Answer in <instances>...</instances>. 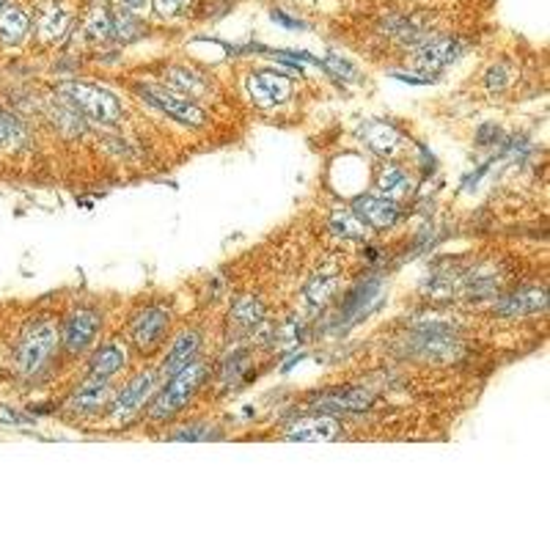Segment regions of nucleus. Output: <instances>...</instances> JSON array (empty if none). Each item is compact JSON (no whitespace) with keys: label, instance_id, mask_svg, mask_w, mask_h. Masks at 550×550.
I'll list each match as a JSON object with an SVG mask.
<instances>
[{"label":"nucleus","instance_id":"obj_1","mask_svg":"<svg viewBox=\"0 0 550 550\" xmlns=\"http://www.w3.org/2000/svg\"><path fill=\"white\" fill-rule=\"evenodd\" d=\"M56 344H58L56 323H50V320L34 323L31 328H26V333L17 344V369L23 375H37L42 369V364L50 358Z\"/></svg>","mask_w":550,"mask_h":550},{"label":"nucleus","instance_id":"obj_2","mask_svg":"<svg viewBox=\"0 0 550 550\" xmlns=\"http://www.w3.org/2000/svg\"><path fill=\"white\" fill-rule=\"evenodd\" d=\"M204 364H187L185 369H179L176 375H171L168 388L157 397V402L152 405V418H165L176 410H182L190 397L196 394V388L204 380Z\"/></svg>","mask_w":550,"mask_h":550},{"label":"nucleus","instance_id":"obj_3","mask_svg":"<svg viewBox=\"0 0 550 550\" xmlns=\"http://www.w3.org/2000/svg\"><path fill=\"white\" fill-rule=\"evenodd\" d=\"M64 94H67L83 113H89V116L97 119V122H116V119L122 116V102H119L111 91H105V89H100V86L67 83V86H64Z\"/></svg>","mask_w":550,"mask_h":550},{"label":"nucleus","instance_id":"obj_4","mask_svg":"<svg viewBox=\"0 0 550 550\" xmlns=\"http://www.w3.org/2000/svg\"><path fill=\"white\" fill-rule=\"evenodd\" d=\"M248 91L259 105H281L292 94V80L279 72H256L248 78Z\"/></svg>","mask_w":550,"mask_h":550},{"label":"nucleus","instance_id":"obj_5","mask_svg":"<svg viewBox=\"0 0 550 550\" xmlns=\"http://www.w3.org/2000/svg\"><path fill=\"white\" fill-rule=\"evenodd\" d=\"M143 97H146L152 105H157L160 111H165L168 116H174V119H179V122H185V124H190V127H198V124L204 122V113H201L187 97H182V94H176V91H165V89L149 86V89L143 91Z\"/></svg>","mask_w":550,"mask_h":550},{"label":"nucleus","instance_id":"obj_6","mask_svg":"<svg viewBox=\"0 0 550 550\" xmlns=\"http://www.w3.org/2000/svg\"><path fill=\"white\" fill-rule=\"evenodd\" d=\"M152 388H154V375H152V372L135 375V377L130 380V386L116 397V405H113V413H111V416H113L116 421H127L130 416H135V413L143 407V402L149 399Z\"/></svg>","mask_w":550,"mask_h":550},{"label":"nucleus","instance_id":"obj_7","mask_svg":"<svg viewBox=\"0 0 550 550\" xmlns=\"http://www.w3.org/2000/svg\"><path fill=\"white\" fill-rule=\"evenodd\" d=\"M100 331V317L94 312H75L64 325V347L69 353L86 350Z\"/></svg>","mask_w":550,"mask_h":550},{"label":"nucleus","instance_id":"obj_8","mask_svg":"<svg viewBox=\"0 0 550 550\" xmlns=\"http://www.w3.org/2000/svg\"><path fill=\"white\" fill-rule=\"evenodd\" d=\"M69 23H72V9L64 4V0H53V4H50V6L42 12V17H39L37 39H39L42 45H50V42L61 39V37L67 34Z\"/></svg>","mask_w":550,"mask_h":550},{"label":"nucleus","instance_id":"obj_9","mask_svg":"<svg viewBox=\"0 0 550 550\" xmlns=\"http://www.w3.org/2000/svg\"><path fill=\"white\" fill-rule=\"evenodd\" d=\"M165 328H168V312L165 309H146L132 325V339L141 350H149L160 342Z\"/></svg>","mask_w":550,"mask_h":550},{"label":"nucleus","instance_id":"obj_10","mask_svg":"<svg viewBox=\"0 0 550 550\" xmlns=\"http://www.w3.org/2000/svg\"><path fill=\"white\" fill-rule=\"evenodd\" d=\"M547 306V292L542 287H525L506 301L498 303V312L506 317H523V314H536Z\"/></svg>","mask_w":550,"mask_h":550},{"label":"nucleus","instance_id":"obj_11","mask_svg":"<svg viewBox=\"0 0 550 550\" xmlns=\"http://www.w3.org/2000/svg\"><path fill=\"white\" fill-rule=\"evenodd\" d=\"M462 53L460 42L451 39H440V42H429L416 53V69H440L449 67L451 61H457Z\"/></svg>","mask_w":550,"mask_h":550},{"label":"nucleus","instance_id":"obj_12","mask_svg":"<svg viewBox=\"0 0 550 550\" xmlns=\"http://www.w3.org/2000/svg\"><path fill=\"white\" fill-rule=\"evenodd\" d=\"M355 212L361 220H366L369 226H391L399 217V206L388 198H375V196H364L355 201Z\"/></svg>","mask_w":550,"mask_h":550},{"label":"nucleus","instance_id":"obj_13","mask_svg":"<svg viewBox=\"0 0 550 550\" xmlns=\"http://www.w3.org/2000/svg\"><path fill=\"white\" fill-rule=\"evenodd\" d=\"M196 353H198V333H193V331L179 333L176 342L171 344V353H168V358H165L163 372H165L168 377L176 375L179 369H185L187 364H193Z\"/></svg>","mask_w":550,"mask_h":550},{"label":"nucleus","instance_id":"obj_14","mask_svg":"<svg viewBox=\"0 0 550 550\" xmlns=\"http://www.w3.org/2000/svg\"><path fill=\"white\" fill-rule=\"evenodd\" d=\"M28 31H31V20L23 9L12 6V9L0 12V42L4 45H9V48L20 45L28 37Z\"/></svg>","mask_w":550,"mask_h":550},{"label":"nucleus","instance_id":"obj_15","mask_svg":"<svg viewBox=\"0 0 550 550\" xmlns=\"http://www.w3.org/2000/svg\"><path fill=\"white\" fill-rule=\"evenodd\" d=\"M127 364V355H124V344L113 342L108 347H102L97 355H94V364H91V372L94 377H113L122 366Z\"/></svg>","mask_w":550,"mask_h":550},{"label":"nucleus","instance_id":"obj_16","mask_svg":"<svg viewBox=\"0 0 550 550\" xmlns=\"http://www.w3.org/2000/svg\"><path fill=\"white\" fill-rule=\"evenodd\" d=\"M342 432L339 421L333 418H314L309 424H298L287 438L290 440H333Z\"/></svg>","mask_w":550,"mask_h":550},{"label":"nucleus","instance_id":"obj_17","mask_svg":"<svg viewBox=\"0 0 550 550\" xmlns=\"http://www.w3.org/2000/svg\"><path fill=\"white\" fill-rule=\"evenodd\" d=\"M361 138H364L375 152H380V154L391 152V149L399 143V132H397L394 127L383 124V122H366V124L361 127Z\"/></svg>","mask_w":550,"mask_h":550},{"label":"nucleus","instance_id":"obj_18","mask_svg":"<svg viewBox=\"0 0 550 550\" xmlns=\"http://www.w3.org/2000/svg\"><path fill=\"white\" fill-rule=\"evenodd\" d=\"M105 399H108V380H105V377H91V380L83 383L80 391L75 394V405H78L80 410H97Z\"/></svg>","mask_w":550,"mask_h":550},{"label":"nucleus","instance_id":"obj_19","mask_svg":"<svg viewBox=\"0 0 550 550\" xmlns=\"http://www.w3.org/2000/svg\"><path fill=\"white\" fill-rule=\"evenodd\" d=\"M168 83H171L174 89H179L182 94H193V97L206 94V83H204V78H198L193 69H185V67L171 69V72H168Z\"/></svg>","mask_w":550,"mask_h":550},{"label":"nucleus","instance_id":"obj_20","mask_svg":"<svg viewBox=\"0 0 550 550\" xmlns=\"http://www.w3.org/2000/svg\"><path fill=\"white\" fill-rule=\"evenodd\" d=\"M86 37L94 42H108L113 37V20L105 9H94L86 20Z\"/></svg>","mask_w":550,"mask_h":550},{"label":"nucleus","instance_id":"obj_21","mask_svg":"<svg viewBox=\"0 0 550 550\" xmlns=\"http://www.w3.org/2000/svg\"><path fill=\"white\" fill-rule=\"evenodd\" d=\"M405 182H407V174L399 168V165H386L383 174H380V187L391 196L402 193L405 190Z\"/></svg>","mask_w":550,"mask_h":550},{"label":"nucleus","instance_id":"obj_22","mask_svg":"<svg viewBox=\"0 0 550 550\" xmlns=\"http://www.w3.org/2000/svg\"><path fill=\"white\" fill-rule=\"evenodd\" d=\"M333 228H336L342 237H350V239L364 237V220H358V217H353V215H347V212L333 215Z\"/></svg>","mask_w":550,"mask_h":550},{"label":"nucleus","instance_id":"obj_23","mask_svg":"<svg viewBox=\"0 0 550 550\" xmlns=\"http://www.w3.org/2000/svg\"><path fill=\"white\" fill-rule=\"evenodd\" d=\"M234 317H237L239 323H245V325H253V323H259V320H261V309H259V303H256L253 298H245V301H239V303H237V309H234Z\"/></svg>","mask_w":550,"mask_h":550},{"label":"nucleus","instance_id":"obj_24","mask_svg":"<svg viewBox=\"0 0 550 550\" xmlns=\"http://www.w3.org/2000/svg\"><path fill=\"white\" fill-rule=\"evenodd\" d=\"M372 399L366 394H344V397H331L328 405H336V407H344V410H364Z\"/></svg>","mask_w":550,"mask_h":550},{"label":"nucleus","instance_id":"obj_25","mask_svg":"<svg viewBox=\"0 0 550 550\" xmlns=\"http://www.w3.org/2000/svg\"><path fill=\"white\" fill-rule=\"evenodd\" d=\"M187 4L190 0H154V12H157V17L171 20V17L182 15L187 9Z\"/></svg>","mask_w":550,"mask_h":550},{"label":"nucleus","instance_id":"obj_26","mask_svg":"<svg viewBox=\"0 0 550 550\" xmlns=\"http://www.w3.org/2000/svg\"><path fill=\"white\" fill-rule=\"evenodd\" d=\"M509 80H512V75L506 67H490V72H487V89L490 91H503L509 86Z\"/></svg>","mask_w":550,"mask_h":550},{"label":"nucleus","instance_id":"obj_27","mask_svg":"<svg viewBox=\"0 0 550 550\" xmlns=\"http://www.w3.org/2000/svg\"><path fill=\"white\" fill-rule=\"evenodd\" d=\"M328 67H331L336 75H342L344 80H355V78H358V72H355L344 58H339V56H328Z\"/></svg>","mask_w":550,"mask_h":550},{"label":"nucleus","instance_id":"obj_28","mask_svg":"<svg viewBox=\"0 0 550 550\" xmlns=\"http://www.w3.org/2000/svg\"><path fill=\"white\" fill-rule=\"evenodd\" d=\"M116 4H119L122 9H127V12H141V9H146V0H116Z\"/></svg>","mask_w":550,"mask_h":550},{"label":"nucleus","instance_id":"obj_29","mask_svg":"<svg viewBox=\"0 0 550 550\" xmlns=\"http://www.w3.org/2000/svg\"><path fill=\"white\" fill-rule=\"evenodd\" d=\"M9 130H12V124H9V119L0 113V146H4L6 141H9Z\"/></svg>","mask_w":550,"mask_h":550},{"label":"nucleus","instance_id":"obj_30","mask_svg":"<svg viewBox=\"0 0 550 550\" xmlns=\"http://www.w3.org/2000/svg\"><path fill=\"white\" fill-rule=\"evenodd\" d=\"M201 435H206V429H182L176 438H201Z\"/></svg>","mask_w":550,"mask_h":550},{"label":"nucleus","instance_id":"obj_31","mask_svg":"<svg viewBox=\"0 0 550 550\" xmlns=\"http://www.w3.org/2000/svg\"><path fill=\"white\" fill-rule=\"evenodd\" d=\"M6 9V0H0V12H4Z\"/></svg>","mask_w":550,"mask_h":550}]
</instances>
